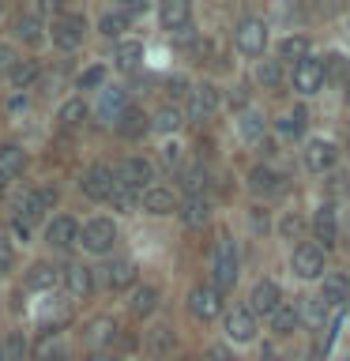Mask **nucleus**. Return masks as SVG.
<instances>
[{
    "instance_id": "aec40b11",
    "label": "nucleus",
    "mask_w": 350,
    "mask_h": 361,
    "mask_svg": "<svg viewBox=\"0 0 350 361\" xmlns=\"http://www.w3.org/2000/svg\"><path fill=\"white\" fill-rule=\"evenodd\" d=\"M64 286L72 298H90V290H95V275H90V267L83 264H68L64 267Z\"/></svg>"
},
{
    "instance_id": "1a4fd4ad",
    "label": "nucleus",
    "mask_w": 350,
    "mask_h": 361,
    "mask_svg": "<svg viewBox=\"0 0 350 361\" xmlns=\"http://www.w3.org/2000/svg\"><path fill=\"white\" fill-rule=\"evenodd\" d=\"M301 162H305V169H313V173H327V169H335V162H339V147L332 140H309Z\"/></svg>"
},
{
    "instance_id": "2f4dec72",
    "label": "nucleus",
    "mask_w": 350,
    "mask_h": 361,
    "mask_svg": "<svg viewBox=\"0 0 350 361\" xmlns=\"http://www.w3.org/2000/svg\"><path fill=\"white\" fill-rule=\"evenodd\" d=\"M56 121H61L64 128H79V124L87 121V102L83 98H68L61 106V113H56Z\"/></svg>"
},
{
    "instance_id": "2eb2a0df",
    "label": "nucleus",
    "mask_w": 350,
    "mask_h": 361,
    "mask_svg": "<svg viewBox=\"0 0 350 361\" xmlns=\"http://www.w3.org/2000/svg\"><path fill=\"white\" fill-rule=\"evenodd\" d=\"M279 305H282V290H279V282H271V279L256 282L248 309H253L256 316H275V312H279Z\"/></svg>"
},
{
    "instance_id": "58836bf2",
    "label": "nucleus",
    "mask_w": 350,
    "mask_h": 361,
    "mask_svg": "<svg viewBox=\"0 0 350 361\" xmlns=\"http://www.w3.org/2000/svg\"><path fill=\"white\" fill-rule=\"evenodd\" d=\"M98 30L106 34V38H117V34L128 30V11H106V16L98 19Z\"/></svg>"
},
{
    "instance_id": "6e6d98bb",
    "label": "nucleus",
    "mask_w": 350,
    "mask_h": 361,
    "mask_svg": "<svg viewBox=\"0 0 350 361\" xmlns=\"http://www.w3.org/2000/svg\"><path fill=\"white\" fill-rule=\"evenodd\" d=\"M87 361H117V354H109V350H95Z\"/></svg>"
},
{
    "instance_id": "4be33fe9",
    "label": "nucleus",
    "mask_w": 350,
    "mask_h": 361,
    "mask_svg": "<svg viewBox=\"0 0 350 361\" xmlns=\"http://www.w3.org/2000/svg\"><path fill=\"white\" fill-rule=\"evenodd\" d=\"M181 222L188 226V230H200V226L211 222V200L207 196H192L185 200V207H181Z\"/></svg>"
},
{
    "instance_id": "a18cd8bd",
    "label": "nucleus",
    "mask_w": 350,
    "mask_h": 361,
    "mask_svg": "<svg viewBox=\"0 0 350 361\" xmlns=\"http://www.w3.org/2000/svg\"><path fill=\"white\" fill-rule=\"evenodd\" d=\"M166 94H169V98H192L188 79H185V75H169V79H166Z\"/></svg>"
},
{
    "instance_id": "0eeeda50",
    "label": "nucleus",
    "mask_w": 350,
    "mask_h": 361,
    "mask_svg": "<svg viewBox=\"0 0 350 361\" xmlns=\"http://www.w3.org/2000/svg\"><path fill=\"white\" fill-rule=\"evenodd\" d=\"M151 180H155V166L147 162V158H124L121 169H117V185L132 188V192H147V188H155Z\"/></svg>"
},
{
    "instance_id": "49530a36",
    "label": "nucleus",
    "mask_w": 350,
    "mask_h": 361,
    "mask_svg": "<svg viewBox=\"0 0 350 361\" xmlns=\"http://www.w3.org/2000/svg\"><path fill=\"white\" fill-rule=\"evenodd\" d=\"M260 83H267V87H279V83H282V64H279V61H267V64H260Z\"/></svg>"
},
{
    "instance_id": "c03bdc74",
    "label": "nucleus",
    "mask_w": 350,
    "mask_h": 361,
    "mask_svg": "<svg viewBox=\"0 0 350 361\" xmlns=\"http://www.w3.org/2000/svg\"><path fill=\"white\" fill-rule=\"evenodd\" d=\"M102 83H106V68H102V64L87 68V72L79 75V90H95V87H102Z\"/></svg>"
},
{
    "instance_id": "412c9836",
    "label": "nucleus",
    "mask_w": 350,
    "mask_h": 361,
    "mask_svg": "<svg viewBox=\"0 0 350 361\" xmlns=\"http://www.w3.org/2000/svg\"><path fill=\"white\" fill-rule=\"evenodd\" d=\"M158 19H162V27L166 30H185L188 27V19H192V11H188V0H166L162 8H158Z\"/></svg>"
},
{
    "instance_id": "4c0bfd02",
    "label": "nucleus",
    "mask_w": 350,
    "mask_h": 361,
    "mask_svg": "<svg viewBox=\"0 0 350 361\" xmlns=\"http://www.w3.org/2000/svg\"><path fill=\"white\" fill-rule=\"evenodd\" d=\"M27 350H30V343H27V335H19V331H11L4 343H0L4 361H23V357H27Z\"/></svg>"
},
{
    "instance_id": "603ef678",
    "label": "nucleus",
    "mask_w": 350,
    "mask_h": 361,
    "mask_svg": "<svg viewBox=\"0 0 350 361\" xmlns=\"http://www.w3.org/2000/svg\"><path fill=\"white\" fill-rule=\"evenodd\" d=\"M11 259H16V252H11V245L0 237V275H4V271H11Z\"/></svg>"
},
{
    "instance_id": "473e14b6",
    "label": "nucleus",
    "mask_w": 350,
    "mask_h": 361,
    "mask_svg": "<svg viewBox=\"0 0 350 361\" xmlns=\"http://www.w3.org/2000/svg\"><path fill=\"white\" fill-rule=\"evenodd\" d=\"M128 305H132L135 316H151V312L158 309V290H155V286H135Z\"/></svg>"
},
{
    "instance_id": "f3484780",
    "label": "nucleus",
    "mask_w": 350,
    "mask_h": 361,
    "mask_svg": "<svg viewBox=\"0 0 350 361\" xmlns=\"http://www.w3.org/2000/svg\"><path fill=\"white\" fill-rule=\"evenodd\" d=\"M226 331H230L234 343H248V338H256V312L253 309H234L226 316Z\"/></svg>"
},
{
    "instance_id": "6ab92c4d",
    "label": "nucleus",
    "mask_w": 350,
    "mask_h": 361,
    "mask_svg": "<svg viewBox=\"0 0 350 361\" xmlns=\"http://www.w3.org/2000/svg\"><path fill=\"white\" fill-rule=\"evenodd\" d=\"M143 211L147 214H169V211H177V196H174V188H162V185H155V188H147L143 196Z\"/></svg>"
},
{
    "instance_id": "c9c22d12",
    "label": "nucleus",
    "mask_w": 350,
    "mask_h": 361,
    "mask_svg": "<svg viewBox=\"0 0 350 361\" xmlns=\"http://www.w3.org/2000/svg\"><path fill=\"white\" fill-rule=\"evenodd\" d=\"M140 61H143V45L140 42H121L117 45V68L121 72H135Z\"/></svg>"
},
{
    "instance_id": "13d9d810",
    "label": "nucleus",
    "mask_w": 350,
    "mask_h": 361,
    "mask_svg": "<svg viewBox=\"0 0 350 361\" xmlns=\"http://www.w3.org/2000/svg\"><path fill=\"white\" fill-rule=\"evenodd\" d=\"M260 361H282L279 354H271V350H264V357H260Z\"/></svg>"
},
{
    "instance_id": "37998d69",
    "label": "nucleus",
    "mask_w": 350,
    "mask_h": 361,
    "mask_svg": "<svg viewBox=\"0 0 350 361\" xmlns=\"http://www.w3.org/2000/svg\"><path fill=\"white\" fill-rule=\"evenodd\" d=\"M339 327H343V312L327 320V327H324V338H320V346H316V357H327V354H332V343H335Z\"/></svg>"
},
{
    "instance_id": "3c124183",
    "label": "nucleus",
    "mask_w": 350,
    "mask_h": 361,
    "mask_svg": "<svg viewBox=\"0 0 350 361\" xmlns=\"http://www.w3.org/2000/svg\"><path fill=\"white\" fill-rule=\"evenodd\" d=\"M16 64H19V61H16V53H11L8 45H0V75H4V72L11 75V68H16Z\"/></svg>"
},
{
    "instance_id": "f704fd0d",
    "label": "nucleus",
    "mask_w": 350,
    "mask_h": 361,
    "mask_svg": "<svg viewBox=\"0 0 350 361\" xmlns=\"http://www.w3.org/2000/svg\"><path fill=\"white\" fill-rule=\"evenodd\" d=\"M16 38H23V42H42L45 38V23L38 19V16H19L16 19Z\"/></svg>"
},
{
    "instance_id": "052dcab7",
    "label": "nucleus",
    "mask_w": 350,
    "mask_h": 361,
    "mask_svg": "<svg viewBox=\"0 0 350 361\" xmlns=\"http://www.w3.org/2000/svg\"><path fill=\"white\" fill-rule=\"evenodd\" d=\"M0 361H4V354H0Z\"/></svg>"
},
{
    "instance_id": "c756f323",
    "label": "nucleus",
    "mask_w": 350,
    "mask_h": 361,
    "mask_svg": "<svg viewBox=\"0 0 350 361\" xmlns=\"http://www.w3.org/2000/svg\"><path fill=\"white\" fill-rule=\"evenodd\" d=\"M298 312L309 327H327V301L324 298H305Z\"/></svg>"
},
{
    "instance_id": "7ed1b4c3",
    "label": "nucleus",
    "mask_w": 350,
    "mask_h": 361,
    "mask_svg": "<svg viewBox=\"0 0 350 361\" xmlns=\"http://www.w3.org/2000/svg\"><path fill=\"white\" fill-rule=\"evenodd\" d=\"M234 45H237V49H241L245 56H260V53H264V45H267V27H264V19L245 16L241 23H237V30H234Z\"/></svg>"
},
{
    "instance_id": "c85d7f7f",
    "label": "nucleus",
    "mask_w": 350,
    "mask_h": 361,
    "mask_svg": "<svg viewBox=\"0 0 350 361\" xmlns=\"http://www.w3.org/2000/svg\"><path fill=\"white\" fill-rule=\"evenodd\" d=\"M56 279H64V271H56L53 264H34L30 275H27V286L30 290H53Z\"/></svg>"
},
{
    "instance_id": "a211bd4d",
    "label": "nucleus",
    "mask_w": 350,
    "mask_h": 361,
    "mask_svg": "<svg viewBox=\"0 0 350 361\" xmlns=\"http://www.w3.org/2000/svg\"><path fill=\"white\" fill-rule=\"evenodd\" d=\"M23 169H27V151L23 147H16V143H4L0 147V180H16V177H23Z\"/></svg>"
},
{
    "instance_id": "6e6552de",
    "label": "nucleus",
    "mask_w": 350,
    "mask_h": 361,
    "mask_svg": "<svg viewBox=\"0 0 350 361\" xmlns=\"http://www.w3.org/2000/svg\"><path fill=\"white\" fill-rule=\"evenodd\" d=\"M294 275L298 279H320L324 275V248L316 241H301L298 248H294Z\"/></svg>"
},
{
    "instance_id": "7c9ffc66",
    "label": "nucleus",
    "mask_w": 350,
    "mask_h": 361,
    "mask_svg": "<svg viewBox=\"0 0 350 361\" xmlns=\"http://www.w3.org/2000/svg\"><path fill=\"white\" fill-rule=\"evenodd\" d=\"M298 320H301V312L294 309V305L282 301L279 312L271 316V331H275V335H290V331H298Z\"/></svg>"
},
{
    "instance_id": "393cba45",
    "label": "nucleus",
    "mask_w": 350,
    "mask_h": 361,
    "mask_svg": "<svg viewBox=\"0 0 350 361\" xmlns=\"http://www.w3.org/2000/svg\"><path fill=\"white\" fill-rule=\"evenodd\" d=\"M113 335H117V324L109 320V316H98V320H90L87 324V331H83V338L90 346H106V343H113Z\"/></svg>"
},
{
    "instance_id": "de8ad7c7",
    "label": "nucleus",
    "mask_w": 350,
    "mask_h": 361,
    "mask_svg": "<svg viewBox=\"0 0 350 361\" xmlns=\"http://www.w3.org/2000/svg\"><path fill=\"white\" fill-rule=\"evenodd\" d=\"M132 203H135V192L124 188V185H117V192H113V207H117V211H128Z\"/></svg>"
},
{
    "instance_id": "bf43d9fd",
    "label": "nucleus",
    "mask_w": 350,
    "mask_h": 361,
    "mask_svg": "<svg viewBox=\"0 0 350 361\" xmlns=\"http://www.w3.org/2000/svg\"><path fill=\"white\" fill-rule=\"evenodd\" d=\"M0 196H4V180H0Z\"/></svg>"
},
{
    "instance_id": "423d86ee",
    "label": "nucleus",
    "mask_w": 350,
    "mask_h": 361,
    "mask_svg": "<svg viewBox=\"0 0 350 361\" xmlns=\"http://www.w3.org/2000/svg\"><path fill=\"white\" fill-rule=\"evenodd\" d=\"M79 188H83L87 200H113V192H117V173H113L109 166H90L83 180H79Z\"/></svg>"
},
{
    "instance_id": "b1692460",
    "label": "nucleus",
    "mask_w": 350,
    "mask_h": 361,
    "mask_svg": "<svg viewBox=\"0 0 350 361\" xmlns=\"http://www.w3.org/2000/svg\"><path fill=\"white\" fill-rule=\"evenodd\" d=\"M320 298H324L327 305H343V301H350V279L343 275V271H327Z\"/></svg>"
},
{
    "instance_id": "f8f14e48",
    "label": "nucleus",
    "mask_w": 350,
    "mask_h": 361,
    "mask_svg": "<svg viewBox=\"0 0 350 361\" xmlns=\"http://www.w3.org/2000/svg\"><path fill=\"white\" fill-rule=\"evenodd\" d=\"M83 19L79 16H64V19H56L53 27H49V38H53V45L56 49H79V42H83Z\"/></svg>"
},
{
    "instance_id": "a19ab883",
    "label": "nucleus",
    "mask_w": 350,
    "mask_h": 361,
    "mask_svg": "<svg viewBox=\"0 0 350 361\" xmlns=\"http://www.w3.org/2000/svg\"><path fill=\"white\" fill-rule=\"evenodd\" d=\"M38 72H42L38 61H19L16 68H11V83H16L19 90H27V87L34 83V79H38Z\"/></svg>"
},
{
    "instance_id": "cd10ccee",
    "label": "nucleus",
    "mask_w": 350,
    "mask_h": 361,
    "mask_svg": "<svg viewBox=\"0 0 350 361\" xmlns=\"http://www.w3.org/2000/svg\"><path fill=\"white\" fill-rule=\"evenodd\" d=\"M117 132L124 135V140H140V135L147 132V117L135 106H128L121 113V121H117Z\"/></svg>"
},
{
    "instance_id": "09e8293b",
    "label": "nucleus",
    "mask_w": 350,
    "mask_h": 361,
    "mask_svg": "<svg viewBox=\"0 0 350 361\" xmlns=\"http://www.w3.org/2000/svg\"><path fill=\"white\" fill-rule=\"evenodd\" d=\"M279 132H282V135H290V140H294V135L301 132V113H294V117L279 121Z\"/></svg>"
},
{
    "instance_id": "bb28decb",
    "label": "nucleus",
    "mask_w": 350,
    "mask_h": 361,
    "mask_svg": "<svg viewBox=\"0 0 350 361\" xmlns=\"http://www.w3.org/2000/svg\"><path fill=\"white\" fill-rule=\"evenodd\" d=\"M181 188L188 192V200L192 196H203V192H207V166H185L181 169Z\"/></svg>"
},
{
    "instance_id": "ddd939ff",
    "label": "nucleus",
    "mask_w": 350,
    "mask_h": 361,
    "mask_svg": "<svg viewBox=\"0 0 350 361\" xmlns=\"http://www.w3.org/2000/svg\"><path fill=\"white\" fill-rule=\"evenodd\" d=\"M79 226L72 214H56V219L45 226V241H49L53 248H72V245H79Z\"/></svg>"
},
{
    "instance_id": "4d7b16f0",
    "label": "nucleus",
    "mask_w": 350,
    "mask_h": 361,
    "mask_svg": "<svg viewBox=\"0 0 350 361\" xmlns=\"http://www.w3.org/2000/svg\"><path fill=\"white\" fill-rule=\"evenodd\" d=\"M177 154H181V147H177V143H169L166 151H162V158H166V162H177Z\"/></svg>"
},
{
    "instance_id": "f03ea898",
    "label": "nucleus",
    "mask_w": 350,
    "mask_h": 361,
    "mask_svg": "<svg viewBox=\"0 0 350 361\" xmlns=\"http://www.w3.org/2000/svg\"><path fill=\"white\" fill-rule=\"evenodd\" d=\"M113 241H117V226H113V219H90L83 222V230H79V245L87 248V252H109Z\"/></svg>"
},
{
    "instance_id": "79ce46f5",
    "label": "nucleus",
    "mask_w": 350,
    "mask_h": 361,
    "mask_svg": "<svg viewBox=\"0 0 350 361\" xmlns=\"http://www.w3.org/2000/svg\"><path fill=\"white\" fill-rule=\"evenodd\" d=\"M237 128H241V135H245V140H260V135H264V117H260L256 109H248V113H241V121H237Z\"/></svg>"
},
{
    "instance_id": "ea45409f",
    "label": "nucleus",
    "mask_w": 350,
    "mask_h": 361,
    "mask_svg": "<svg viewBox=\"0 0 350 361\" xmlns=\"http://www.w3.org/2000/svg\"><path fill=\"white\" fill-rule=\"evenodd\" d=\"M38 361H64L61 335H56V331H45V335H42V343H38Z\"/></svg>"
},
{
    "instance_id": "39448f33",
    "label": "nucleus",
    "mask_w": 350,
    "mask_h": 361,
    "mask_svg": "<svg viewBox=\"0 0 350 361\" xmlns=\"http://www.w3.org/2000/svg\"><path fill=\"white\" fill-rule=\"evenodd\" d=\"M324 79H327V64L316 61V56H309V61H301V64H294V90H298L301 98L320 94Z\"/></svg>"
},
{
    "instance_id": "5fc2aeb1",
    "label": "nucleus",
    "mask_w": 350,
    "mask_h": 361,
    "mask_svg": "<svg viewBox=\"0 0 350 361\" xmlns=\"http://www.w3.org/2000/svg\"><path fill=\"white\" fill-rule=\"evenodd\" d=\"M327 188H332V192H350V177L339 169V173H332V185H327Z\"/></svg>"
},
{
    "instance_id": "e433bc0d",
    "label": "nucleus",
    "mask_w": 350,
    "mask_h": 361,
    "mask_svg": "<svg viewBox=\"0 0 350 361\" xmlns=\"http://www.w3.org/2000/svg\"><path fill=\"white\" fill-rule=\"evenodd\" d=\"M181 124H185V117H181L177 106H162V109L151 117V128H158V132H177Z\"/></svg>"
},
{
    "instance_id": "4468645a",
    "label": "nucleus",
    "mask_w": 350,
    "mask_h": 361,
    "mask_svg": "<svg viewBox=\"0 0 350 361\" xmlns=\"http://www.w3.org/2000/svg\"><path fill=\"white\" fill-rule=\"evenodd\" d=\"M222 106V94H219V87H211V83H200V87H192V98H188V117H211V113H219Z\"/></svg>"
},
{
    "instance_id": "a878e982",
    "label": "nucleus",
    "mask_w": 350,
    "mask_h": 361,
    "mask_svg": "<svg viewBox=\"0 0 350 361\" xmlns=\"http://www.w3.org/2000/svg\"><path fill=\"white\" fill-rule=\"evenodd\" d=\"M279 61H294V64L309 61V38H305V34H290V38H282L279 42Z\"/></svg>"
},
{
    "instance_id": "9d476101",
    "label": "nucleus",
    "mask_w": 350,
    "mask_h": 361,
    "mask_svg": "<svg viewBox=\"0 0 350 361\" xmlns=\"http://www.w3.org/2000/svg\"><path fill=\"white\" fill-rule=\"evenodd\" d=\"M188 312L196 316V320H215V316L222 312V293L215 290V282L211 286H196L188 293Z\"/></svg>"
},
{
    "instance_id": "864d4df0",
    "label": "nucleus",
    "mask_w": 350,
    "mask_h": 361,
    "mask_svg": "<svg viewBox=\"0 0 350 361\" xmlns=\"http://www.w3.org/2000/svg\"><path fill=\"white\" fill-rule=\"evenodd\" d=\"M200 361H234V357H230V350H226V346H211Z\"/></svg>"
},
{
    "instance_id": "8fccbe9b",
    "label": "nucleus",
    "mask_w": 350,
    "mask_h": 361,
    "mask_svg": "<svg viewBox=\"0 0 350 361\" xmlns=\"http://www.w3.org/2000/svg\"><path fill=\"white\" fill-rule=\"evenodd\" d=\"M151 346H155V350H169V346H174V335H169V327H158L155 338H151Z\"/></svg>"
},
{
    "instance_id": "9b49d317",
    "label": "nucleus",
    "mask_w": 350,
    "mask_h": 361,
    "mask_svg": "<svg viewBox=\"0 0 350 361\" xmlns=\"http://www.w3.org/2000/svg\"><path fill=\"white\" fill-rule=\"evenodd\" d=\"M313 237H316V245H320L324 252L339 245V214H335L332 203H324V207L313 214Z\"/></svg>"
},
{
    "instance_id": "5701e85b",
    "label": "nucleus",
    "mask_w": 350,
    "mask_h": 361,
    "mask_svg": "<svg viewBox=\"0 0 350 361\" xmlns=\"http://www.w3.org/2000/svg\"><path fill=\"white\" fill-rule=\"evenodd\" d=\"M106 286L109 290L135 286V264H132V259H113V264L106 267Z\"/></svg>"
},
{
    "instance_id": "20e7f679",
    "label": "nucleus",
    "mask_w": 350,
    "mask_h": 361,
    "mask_svg": "<svg viewBox=\"0 0 350 361\" xmlns=\"http://www.w3.org/2000/svg\"><path fill=\"white\" fill-rule=\"evenodd\" d=\"M56 203V188H34V192H23V196L16 200V219L23 226H30V222H38L45 211H49Z\"/></svg>"
},
{
    "instance_id": "72a5a7b5",
    "label": "nucleus",
    "mask_w": 350,
    "mask_h": 361,
    "mask_svg": "<svg viewBox=\"0 0 350 361\" xmlns=\"http://www.w3.org/2000/svg\"><path fill=\"white\" fill-rule=\"evenodd\" d=\"M124 109H128V98H124V90H117V87L102 90V117H113V124H117Z\"/></svg>"
},
{
    "instance_id": "dca6fc26",
    "label": "nucleus",
    "mask_w": 350,
    "mask_h": 361,
    "mask_svg": "<svg viewBox=\"0 0 350 361\" xmlns=\"http://www.w3.org/2000/svg\"><path fill=\"white\" fill-rule=\"evenodd\" d=\"M248 188L260 192V196H279V192L286 188V177L275 173L271 166H253L248 169Z\"/></svg>"
},
{
    "instance_id": "f257e3e1",
    "label": "nucleus",
    "mask_w": 350,
    "mask_h": 361,
    "mask_svg": "<svg viewBox=\"0 0 350 361\" xmlns=\"http://www.w3.org/2000/svg\"><path fill=\"white\" fill-rule=\"evenodd\" d=\"M241 279V259H237V241L234 237H222L219 248H215V290L226 293L237 286Z\"/></svg>"
}]
</instances>
